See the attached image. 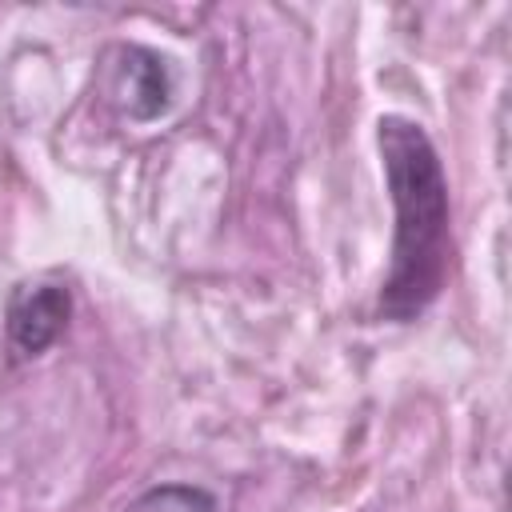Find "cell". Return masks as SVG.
Here are the masks:
<instances>
[{
	"instance_id": "1",
	"label": "cell",
	"mask_w": 512,
	"mask_h": 512,
	"mask_svg": "<svg viewBox=\"0 0 512 512\" xmlns=\"http://www.w3.org/2000/svg\"><path fill=\"white\" fill-rule=\"evenodd\" d=\"M388 200L396 212L392 264L380 284V320L408 324L440 296L452 260L448 236V180L432 136L408 116H380L376 124Z\"/></svg>"
},
{
	"instance_id": "2",
	"label": "cell",
	"mask_w": 512,
	"mask_h": 512,
	"mask_svg": "<svg viewBox=\"0 0 512 512\" xmlns=\"http://www.w3.org/2000/svg\"><path fill=\"white\" fill-rule=\"evenodd\" d=\"M68 312H72V292L64 284H52V280L20 284L8 300V340H12V348L20 356H40L68 328Z\"/></svg>"
},
{
	"instance_id": "3",
	"label": "cell",
	"mask_w": 512,
	"mask_h": 512,
	"mask_svg": "<svg viewBox=\"0 0 512 512\" xmlns=\"http://www.w3.org/2000/svg\"><path fill=\"white\" fill-rule=\"evenodd\" d=\"M112 100L132 120H156L160 112H168V104H172V72H168V60L160 52L136 48V44L116 48Z\"/></svg>"
},
{
	"instance_id": "4",
	"label": "cell",
	"mask_w": 512,
	"mask_h": 512,
	"mask_svg": "<svg viewBox=\"0 0 512 512\" xmlns=\"http://www.w3.org/2000/svg\"><path fill=\"white\" fill-rule=\"evenodd\" d=\"M124 512H220L216 496L196 484H156L140 492Z\"/></svg>"
}]
</instances>
